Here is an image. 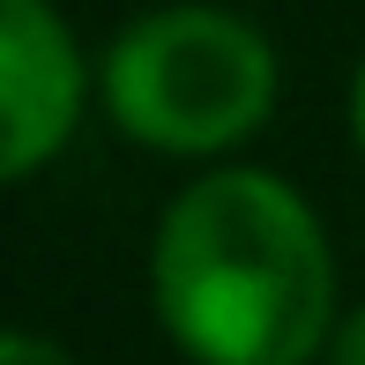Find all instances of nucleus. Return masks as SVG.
<instances>
[{
    "instance_id": "nucleus-3",
    "label": "nucleus",
    "mask_w": 365,
    "mask_h": 365,
    "mask_svg": "<svg viewBox=\"0 0 365 365\" xmlns=\"http://www.w3.org/2000/svg\"><path fill=\"white\" fill-rule=\"evenodd\" d=\"M97 90L68 15L53 0H0V179H38L75 142V120Z\"/></svg>"
},
{
    "instance_id": "nucleus-2",
    "label": "nucleus",
    "mask_w": 365,
    "mask_h": 365,
    "mask_svg": "<svg viewBox=\"0 0 365 365\" xmlns=\"http://www.w3.org/2000/svg\"><path fill=\"white\" fill-rule=\"evenodd\" d=\"M284 68L261 23L217 0H164L97 53V105L149 157L224 164L269 127Z\"/></svg>"
},
{
    "instance_id": "nucleus-6",
    "label": "nucleus",
    "mask_w": 365,
    "mask_h": 365,
    "mask_svg": "<svg viewBox=\"0 0 365 365\" xmlns=\"http://www.w3.org/2000/svg\"><path fill=\"white\" fill-rule=\"evenodd\" d=\"M351 142H358V157H365V60H358V75H351Z\"/></svg>"
},
{
    "instance_id": "nucleus-5",
    "label": "nucleus",
    "mask_w": 365,
    "mask_h": 365,
    "mask_svg": "<svg viewBox=\"0 0 365 365\" xmlns=\"http://www.w3.org/2000/svg\"><path fill=\"white\" fill-rule=\"evenodd\" d=\"M0 365H68V351H53V343H38V336L15 328V336L0 343Z\"/></svg>"
},
{
    "instance_id": "nucleus-4",
    "label": "nucleus",
    "mask_w": 365,
    "mask_h": 365,
    "mask_svg": "<svg viewBox=\"0 0 365 365\" xmlns=\"http://www.w3.org/2000/svg\"><path fill=\"white\" fill-rule=\"evenodd\" d=\"M321 365H365V298H358V306H343V313H336V336H328Z\"/></svg>"
},
{
    "instance_id": "nucleus-1",
    "label": "nucleus",
    "mask_w": 365,
    "mask_h": 365,
    "mask_svg": "<svg viewBox=\"0 0 365 365\" xmlns=\"http://www.w3.org/2000/svg\"><path fill=\"white\" fill-rule=\"evenodd\" d=\"M149 313L194 365H321L336 336V254L284 172L209 164L149 231Z\"/></svg>"
}]
</instances>
